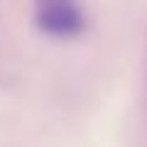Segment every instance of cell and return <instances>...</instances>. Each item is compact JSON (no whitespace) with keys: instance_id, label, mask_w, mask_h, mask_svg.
<instances>
[{"instance_id":"obj_1","label":"cell","mask_w":147,"mask_h":147,"mask_svg":"<svg viewBox=\"0 0 147 147\" xmlns=\"http://www.w3.org/2000/svg\"><path fill=\"white\" fill-rule=\"evenodd\" d=\"M37 20L49 34H79L84 30V15H81L76 0H37Z\"/></svg>"}]
</instances>
